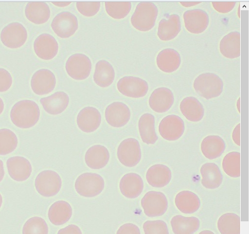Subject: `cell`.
<instances>
[{"label": "cell", "instance_id": "1", "mask_svg": "<svg viewBox=\"0 0 249 234\" xmlns=\"http://www.w3.org/2000/svg\"><path fill=\"white\" fill-rule=\"evenodd\" d=\"M38 105L31 100H22L16 103L11 111L13 123L22 129H29L36 125L40 119Z\"/></svg>", "mask_w": 249, "mask_h": 234}, {"label": "cell", "instance_id": "2", "mask_svg": "<svg viewBox=\"0 0 249 234\" xmlns=\"http://www.w3.org/2000/svg\"><path fill=\"white\" fill-rule=\"evenodd\" d=\"M158 15L157 6L151 2H141L131 18L132 26L137 30L146 32L154 27Z\"/></svg>", "mask_w": 249, "mask_h": 234}, {"label": "cell", "instance_id": "3", "mask_svg": "<svg viewBox=\"0 0 249 234\" xmlns=\"http://www.w3.org/2000/svg\"><path fill=\"white\" fill-rule=\"evenodd\" d=\"M194 88L200 96L207 100L218 97L223 90V82L217 75L206 73L199 75L194 81Z\"/></svg>", "mask_w": 249, "mask_h": 234}, {"label": "cell", "instance_id": "4", "mask_svg": "<svg viewBox=\"0 0 249 234\" xmlns=\"http://www.w3.org/2000/svg\"><path fill=\"white\" fill-rule=\"evenodd\" d=\"M75 187L77 192L86 198H92L100 195L105 188V180L100 175L85 173L77 179Z\"/></svg>", "mask_w": 249, "mask_h": 234}, {"label": "cell", "instance_id": "5", "mask_svg": "<svg viewBox=\"0 0 249 234\" xmlns=\"http://www.w3.org/2000/svg\"><path fill=\"white\" fill-rule=\"evenodd\" d=\"M62 185L60 175L51 170L40 172L36 178L35 186L37 192L42 196L51 197L56 195Z\"/></svg>", "mask_w": 249, "mask_h": 234}, {"label": "cell", "instance_id": "6", "mask_svg": "<svg viewBox=\"0 0 249 234\" xmlns=\"http://www.w3.org/2000/svg\"><path fill=\"white\" fill-rule=\"evenodd\" d=\"M117 156L120 162L125 166H136L142 158V151L139 141L134 138L124 140L117 150Z\"/></svg>", "mask_w": 249, "mask_h": 234}, {"label": "cell", "instance_id": "7", "mask_svg": "<svg viewBox=\"0 0 249 234\" xmlns=\"http://www.w3.org/2000/svg\"><path fill=\"white\" fill-rule=\"evenodd\" d=\"M141 205L147 216L156 217L165 214L168 208V203L163 193L151 191L146 193L142 198Z\"/></svg>", "mask_w": 249, "mask_h": 234}, {"label": "cell", "instance_id": "8", "mask_svg": "<svg viewBox=\"0 0 249 234\" xmlns=\"http://www.w3.org/2000/svg\"><path fill=\"white\" fill-rule=\"evenodd\" d=\"M92 63L87 55L77 54L71 55L68 60L66 69L69 75L76 80H84L90 74Z\"/></svg>", "mask_w": 249, "mask_h": 234}, {"label": "cell", "instance_id": "9", "mask_svg": "<svg viewBox=\"0 0 249 234\" xmlns=\"http://www.w3.org/2000/svg\"><path fill=\"white\" fill-rule=\"evenodd\" d=\"M1 40L7 48L16 49L22 47L28 39V33L23 25L11 23L5 27L1 33Z\"/></svg>", "mask_w": 249, "mask_h": 234}, {"label": "cell", "instance_id": "10", "mask_svg": "<svg viewBox=\"0 0 249 234\" xmlns=\"http://www.w3.org/2000/svg\"><path fill=\"white\" fill-rule=\"evenodd\" d=\"M52 27L60 38H68L73 36L78 29V21L72 14L64 12L58 14L53 20Z\"/></svg>", "mask_w": 249, "mask_h": 234}, {"label": "cell", "instance_id": "11", "mask_svg": "<svg viewBox=\"0 0 249 234\" xmlns=\"http://www.w3.org/2000/svg\"><path fill=\"white\" fill-rule=\"evenodd\" d=\"M117 88L123 95L133 98L145 96L148 91V85L145 80L133 76H125L117 83Z\"/></svg>", "mask_w": 249, "mask_h": 234}, {"label": "cell", "instance_id": "12", "mask_svg": "<svg viewBox=\"0 0 249 234\" xmlns=\"http://www.w3.org/2000/svg\"><path fill=\"white\" fill-rule=\"evenodd\" d=\"M185 129L182 119L178 116L171 115L164 118L159 125V132L165 140L175 141L183 135Z\"/></svg>", "mask_w": 249, "mask_h": 234}, {"label": "cell", "instance_id": "13", "mask_svg": "<svg viewBox=\"0 0 249 234\" xmlns=\"http://www.w3.org/2000/svg\"><path fill=\"white\" fill-rule=\"evenodd\" d=\"M56 79L54 73L47 69L36 72L31 80V87L35 93L44 95L51 93L55 89Z\"/></svg>", "mask_w": 249, "mask_h": 234}, {"label": "cell", "instance_id": "14", "mask_svg": "<svg viewBox=\"0 0 249 234\" xmlns=\"http://www.w3.org/2000/svg\"><path fill=\"white\" fill-rule=\"evenodd\" d=\"M105 117L107 122L111 126L122 127L129 121L131 111L128 107L123 103L114 102L107 108Z\"/></svg>", "mask_w": 249, "mask_h": 234}, {"label": "cell", "instance_id": "15", "mask_svg": "<svg viewBox=\"0 0 249 234\" xmlns=\"http://www.w3.org/2000/svg\"><path fill=\"white\" fill-rule=\"evenodd\" d=\"M7 165L10 177L17 181L26 180L32 173L31 163L23 157L15 156L9 158L7 160Z\"/></svg>", "mask_w": 249, "mask_h": 234}, {"label": "cell", "instance_id": "16", "mask_svg": "<svg viewBox=\"0 0 249 234\" xmlns=\"http://www.w3.org/2000/svg\"><path fill=\"white\" fill-rule=\"evenodd\" d=\"M183 19L186 29L193 34L202 33L207 29L209 23L208 14L200 9L185 12Z\"/></svg>", "mask_w": 249, "mask_h": 234}, {"label": "cell", "instance_id": "17", "mask_svg": "<svg viewBox=\"0 0 249 234\" xmlns=\"http://www.w3.org/2000/svg\"><path fill=\"white\" fill-rule=\"evenodd\" d=\"M34 50L37 56L44 60H51L57 54L59 45L52 36L45 34L39 36L34 43Z\"/></svg>", "mask_w": 249, "mask_h": 234}, {"label": "cell", "instance_id": "18", "mask_svg": "<svg viewBox=\"0 0 249 234\" xmlns=\"http://www.w3.org/2000/svg\"><path fill=\"white\" fill-rule=\"evenodd\" d=\"M102 116L100 111L93 107H86L82 109L77 118L79 128L86 133L95 131L100 126Z\"/></svg>", "mask_w": 249, "mask_h": 234}, {"label": "cell", "instance_id": "19", "mask_svg": "<svg viewBox=\"0 0 249 234\" xmlns=\"http://www.w3.org/2000/svg\"><path fill=\"white\" fill-rule=\"evenodd\" d=\"M174 102V97L172 91L166 88L156 89L151 94L149 104L151 108L158 113L168 111Z\"/></svg>", "mask_w": 249, "mask_h": 234}, {"label": "cell", "instance_id": "20", "mask_svg": "<svg viewBox=\"0 0 249 234\" xmlns=\"http://www.w3.org/2000/svg\"><path fill=\"white\" fill-rule=\"evenodd\" d=\"M144 183L142 177L138 174L130 173L121 179L120 189L122 194L128 198H135L142 193Z\"/></svg>", "mask_w": 249, "mask_h": 234}, {"label": "cell", "instance_id": "21", "mask_svg": "<svg viewBox=\"0 0 249 234\" xmlns=\"http://www.w3.org/2000/svg\"><path fill=\"white\" fill-rule=\"evenodd\" d=\"M40 103L47 113L57 115L67 109L69 105L70 98L66 93L59 91L50 96L42 98Z\"/></svg>", "mask_w": 249, "mask_h": 234}, {"label": "cell", "instance_id": "22", "mask_svg": "<svg viewBox=\"0 0 249 234\" xmlns=\"http://www.w3.org/2000/svg\"><path fill=\"white\" fill-rule=\"evenodd\" d=\"M110 159L108 150L102 145H95L90 147L85 155V162L90 168L98 170L105 167Z\"/></svg>", "mask_w": 249, "mask_h": 234}, {"label": "cell", "instance_id": "23", "mask_svg": "<svg viewBox=\"0 0 249 234\" xmlns=\"http://www.w3.org/2000/svg\"><path fill=\"white\" fill-rule=\"evenodd\" d=\"M172 178L171 170L167 166L157 164L150 167L147 171L146 178L152 187H163L170 182Z\"/></svg>", "mask_w": 249, "mask_h": 234}, {"label": "cell", "instance_id": "24", "mask_svg": "<svg viewBox=\"0 0 249 234\" xmlns=\"http://www.w3.org/2000/svg\"><path fill=\"white\" fill-rule=\"evenodd\" d=\"M71 205L65 200H59L50 207L48 216L50 221L54 225L60 226L67 223L72 216Z\"/></svg>", "mask_w": 249, "mask_h": 234}, {"label": "cell", "instance_id": "25", "mask_svg": "<svg viewBox=\"0 0 249 234\" xmlns=\"http://www.w3.org/2000/svg\"><path fill=\"white\" fill-rule=\"evenodd\" d=\"M156 62L160 71L165 73H172L179 68L181 64L180 56L175 50L164 49L158 54Z\"/></svg>", "mask_w": 249, "mask_h": 234}, {"label": "cell", "instance_id": "26", "mask_svg": "<svg viewBox=\"0 0 249 234\" xmlns=\"http://www.w3.org/2000/svg\"><path fill=\"white\" fill-rule=\"evenodd\" d=\"M181 31L179 17L172 15L167 19H162L159 25L158 36L160 40L170 41L176 38Z\"/></svg>", "mask_w": 249, "mask_h": 234}, {"label": "cell", "instance_id": "27", "mask_svg": "<svg viewBox=\"0 0 249 234\" xmlns=\"http://www.w3.org/2000/svg\"><path fill=\"white\" fill-rule=\"evenodd\" d=\"M25 15L30 22L41 25L47 22L51 17V10L45 2H29L25 9Z\"/></svg>", "mask_w": 249, "mask_h": 234}, {"label": "cell", "instance_id": "28", "mask_svg": "<svg viewBox=\"0 0 249 234\" xmlns=\"http://www.w3.org/2000/svg\"><path fill=\"white\" fill-rule=\"evenodd\" d=\"M202 176L201 183L207 189H214L221 184L222 174L218 166L214 163H206L200 169Z\"/></svg>", "mask_w": 249, "mask_h": 234}, {"label": "cell", "instance_id": "29", "mask_svg": "<svg viewBox=\"0 0 249 234\" xmlns=\"http://www.w3.org/2000/svg\"><path fill=\"white\" fill-rule=\"evenodd\" d=\"M220 52L225 57L233 59L240 56V34L233 32L225 36L220 43Z\"/></svg>", "mask_w": 249, "mask_h": 234}, {"label": "cell", "instance_id": "30", "mask_svg": "<svg viewBox=\"0 0 249 234\" xmlns=\"http://www.w3.org/2000/svg\"><path fill=\"white\" fill-rule=\"evenodd\" d=\"M171 225L175 234H193L198 230L200 221L195 216L186 217L178 215L172 217Z\"/></svg>", "mask_w": 249, "mask_h": 234}, {"label": "cell", "instance_id": "31", "mask_svg": "<svg viewBox=\"0 0 249 234\" xmlns=\"http://www.w3.org/2000/svg\"><path fill=\"white\" fill-rule=\"evenodd\" d=\"M180 109L183 116L188 120L193 122H199L204 115L202 105L193 97L184 98L180 104Z\"/></svg>", "mask_w": 249, "mask_h": 234}, {"label": "cell", "instance_id": "32", "mask_svg": "<svg viewBox=\"0 0 249 234\" xmlns=\"http://www.w3.org/2000/svg\"><path fill=\"white\" fill-rule=\"evenodd\" d=\"M175 204L181 212L190 214L199 209L200 200L195 193L190 191H183L176 195Z\"/></svg>", "mask_w": 249, "mask_h": 234}, {"label": "cell", "instance_id": "33", "mask_svg": "<svg viewBox=\"0 0 249 234\" xmlns=\"http://www.w3.org/2000/svg\"><path fill=\"white\" fill-rule=\"evenodd\" d=\"M226 145L224 140L216 135L205 138L201 144V150L203 155L208 159H216L223 153Z\"/></svg>", "mask_w": 249, "mask_h": 234}, {"label": "cell", "instance_id": "34", "mask_svg": "<svg viewBox=\"0 0 249 234\" xmlns=\"http://www.w3.org/2000/svg\"><path fill=\"white\" fill-rule=\"evenodd\" d=\"M154 116L149 113L142 115L139 121V130L143 143L153 144L158 140L155 128Z\"/></svg>", "mask_w": 249, "mask_h": 234}, {"label": "cell", "instance_id": "35", "mask_svg": "<svg viewBox=\"0 0 249 234\" xmlns=\"http://www.w3.org/2000/svg\"><path fill=\"white\" fill-rule=\"evenodd\" d=\"M115 72L113 66L106 60L99 61L96 65L93 79L98 86L107 88L113 82Z\"/></svg>", "mask_w": 249, "mask_h": 234}, {"label": "cell", "instance_id": "36", "mask_svg": "<svg viewBox=\"0 0 249 234\" xmlns=\"http://www.w3.org/2000/svg\"><path fill=\"white\" fill-rule=\"evenodd\" d=\"M217 228L221 234H240V217L232 213L224 214L218 220Z\"/></svg>", "mask_w": 249, "mask_h": 234}, {"label": "cell", "instance_id": "37", "mask_svg": "<svg viewBox=\"0 0 249 234\" xmlns=\"http://www.w3.org/2000/svg\"><path fill=\"white\" fill-rule=\"evenodd\" d=\"M18 140L13 131L7 128L0 129V155H7L17 148Z\"/></svg>", "mask_w": 249, "mask_h": 234}, {"label": "cell", "instance_id": "38", "mask_svg": "<svg viewBox=\"0 0 249 234\" xmlns=\"http://www.w3.org/2000/svg\"><path fill=\"white\" fill-rule=\"evenodd\" d=\"M222 167L225 173L232 178L240 176V153L231 152L223 158Z\"/></svg>", "mask_w": 249, "mask_h": 234}, {"label": "cell", "instance_id": "39", "mask_svg": "<svg viewBox=\"0 0 249 234\" xmlns=\"http://www.w3.org/2000/svg\"><path fill=\"white\" fill-rule=\"evenodd\" d=\"M107 13L112 18L120 20L126 18L131 10V3L128 2L105 3Z\"/></svg>", "mask_w": 249, "mask_h": 234}, {"label": "cell", "instance_id": "40", "mask_svg": "<svg viewBox=\"0 0 249 234\" xmlns=\"http://www.w3.org/2000/svg\"><path fill=\"white\" fill-rule=\"evenodd\" d=\"M49 227L45 220L39 216L29 218L23 228V234H48Z\"/></svg>", "mask_w": 249, "mask_h": 234}, {"label": "cell", "instance_id": "41", "mask_svg": "<svg viewBox=\"0 0 249 234\" xmlns=\"http://www.w3.org/2000/svg\"><path fill=\"white\" fill-rule=\"evenodd\" d=\"M143 229L145 234H169L167 224L162 220H147Z\"/></svg>", "mask_w": 249, "mask_h": 234}, {"label": "cell", "instance_id": "42", "mask_svg": "<svg viewBox=\"0 0 249 234\" xmlns=\"http://www.w3.org/2000/svg\"><path fill=\"white\" fill-rule=\"evenodd\" d=\"M79 12L86 17H92L98 14L101 7L100 2H77Z\"/></svg>", "mask_w": 249, "mask_h": 234}, {"label": "cell", "instance_id": "43", "mask_svg": "<svg viewBox=\"0 0 249 234\" xmlns=\"http://www.w3.org/2000/svg\"><path fill=\"white\" fill-rule=\"evenodd\" d=\"M13 78L10 73L4 69H0V92H4L11 88Z\"/></svg>", "mask_w": 249, "mask_h": 234}, {"label": "cell", "instance_id": "44", "mask_svg": "<svg viewBox=\"0 0 249 234\" xmlns=\"http://www.w3.org/2000/svg\"><path fill=\"white\" fill-rule=\"evenodd\" d=\"M214 10L221 14H227L233 10L236 3L234 2H212Z\"/></svg>", "mask_w": 249, "mask_h": 234}, {"label": "cell", "instance_id": "45", "mask_svg": "<svg viewBox=\"0 0 249 234\" xmlns=\"http://www.w3.org/2000/svg\"><path fill=\"white\" fill-rule=\"evenodd\" d=\"M116 234H141L139 227L131 223H125L122 225Z\"/></svg>", "mask_w": 249, "mask_h": 234}, {"label": "cell", "instance_id": "46", "mask_svg": "<svg viewBox=\"0 0 249 234\" xmlns=\"http://www.w3.org/2000/svg\"><path fill=\"white\" fill-rule=\"evenodd\" d=\"M57 234H83L81 229L75 224H70L61 229Z\"/></svg>", "mask_w": 249, "mask_h": 234}, {"label": "cell", "instance_id": "47", "mask_svg": "<svg viewBox=\"0 0 249 234\" xmlns=\"http://www.w3.org/2000/svg\"><path fill=\"white\" fill-rule=\"evenodd\" d=\"M232 138L234 143L238 146H240V124H238L234 128Z\"/></svg>", "mask_w": 249, "mask_h": 234}, {"label": "cell", "instance_id": "48", "mask_svg": "<svg viewBox=\"0 0 249 234\" xmlns=\"http://www.w3.org/2000/svg\"><path fill=\"white\" fill-rule=\"evenodd\" d=\"M5 172L3 162L0 160V182H1L5 176Z\"/></svg>", "mask_w": 249, "mask_h": 234}, {"label": "cell", "instance_id": "49", "mask_svg": "<svg viewBox=\"0 0 249 234\" xmlns=\"http://www.w3.org/2000/svg\"><path fill=\"white\" fill-rule=\"evenodd\" d=\"M180 3L183 7L188 8L200 4L201 2H180Z\"/></svg>", "mask_w": 249, "mask_h": 234}, {"label": "cell", "instance_id": "50", "mask_svg": "<svg viewBox=\"0 0 249 234\" xmlns=\"http://www.w3.org/2000/svg\"><path fill=\"white\" fill-rule=\"evenodd\" d=\"M52 3L59 7H65L70 5L71 2H52Z\"/></svg>", "mask_w": 249, "mask_h": 234}, {"label": "cell", "instance_id": "51", "mask_svg": "<svg viewBox=\"0 0 249 234\" xmlns=\"http://www.w3.org/2000/svg\"><path fill=\"white\" fill-rule=\"evenodd\" d=\"M4 103L3 100L0 98V115H1L4 109Z\"/></svg>", "mask_w": 249, "mask_h": 234}, {"label": "cell", "instance_id": "52", "mask_svg": "<svg viewBox=\"0 0 249 234\" xmlns=\"http://www.w3.org/2000/svg\"><path fill=\"white\" fill-rule=\"evenodd\" d=\"M198 234H214L213 232L210 230H204L200 232Z\"/></svg>", "mask_w": 249, "mask_h": 234}, {"label": "cell", "instance_id": "53", "mask_svg": "<svg viewBox=\"0 0 249 234\" xmlns=\"http://www.w3.org/2000/svg\"><path fill=\"white\" fill-rule=\"evenodd\" d=\"M240 98H239L237 102V108L239 113H240Z\"/></svg>", "mask_w": 249, "mask_h": 234}, {"label": "cell", "instance_id": "54", "mask_svg": "<svg viewBox=\"0 0 249 234\" xmlns=\"http://www.w3.org/2000/svg\"><path fill=\"white\" fill-rule=\"evenodd\" d=\"M3 203V197L1 194H0V208H1Z\"/></svg>", "mask_w": 249, "mask_h": 234}]
</instances>
